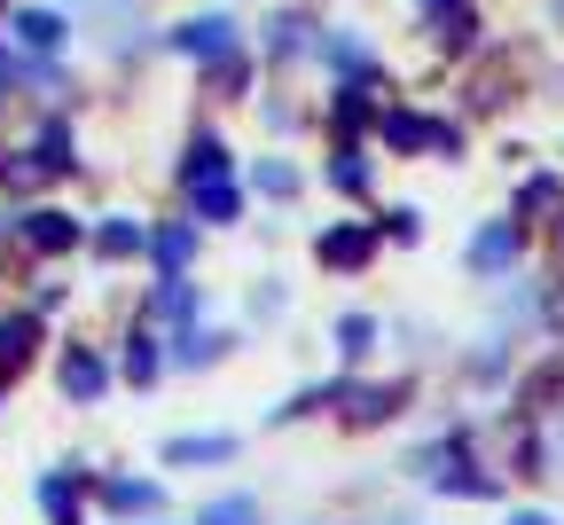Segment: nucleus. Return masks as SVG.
I'll return each instance as SVG.
<instances>
[{
	"label": "nucleus",
	"instance_id": "f257e3e1",
	"mask_svg": "<svg viewBox=\"0 0 564 525\" xmlns=\"http://www.w3.org/2000/svg\"><path fill=\"white\" fill-rule=\"evenodd\" d=\"M384 141H392V149H455V126H432V118L392 110V118H384Z\"/></svg>",
	"mask_w": 564,
	"mask_h": 525
},
{
	"label": "nucleus",
	"instance_id": "f03ea898",
	"mask_svg": "<svg viewBox=\"0 0 564 525\" xmlns=\"http://www.w3.org/2000/svg\"><path fill=\"white\" fill-rule=\"evenodd\" d=\"M173 47H181V55H228V47H236V24H228V17H196V24L173 32Z\"/></svg>",
	"mask_w": 564,
	"mask_h": 525
},
{
	"label": "nucleus",
	"instance_id": "7ed1b4c3",
	"mask_svg": "<svg viewBox=\"0 0 564 525\" xmlns=\"http://www.w3.org/2000/svg\"><path fill=\"white\" fill-rule=\"evenodd\" d=\"M24 244L32 251H63V244H79V219H70V212H32L24 219Z\"/></svg>",
	"mask_w": 564,
	"mask_h": 525
},
{
	"label": "nucleus",
	"instance_id": "20e7f679",
	"mask_svg": "<svg viewBox=\"0 0 564 525\" xmlns=\"http://www.w3.org/2000/svg\"><path fill=\"white\" fill-rule=\"evenodd\" d=\"M369 244H377V228H337V236H322V259L329 267H361Z\"/></svg>",
	"mask_w": 564,
	"mask_h": 525
},
{
	"label": "nucleus",
	"instance_id": "39448f33",
	"mask_svg": "<svg viewBox=\"0 0 564 525\" xmlns=\"http://www.w3.org/2000/svg\"><path fill=\"white\" fill-rule=\"evenodd\" d=\"M63 393H70V400H95V393H102V361H95V353H70V361H63Z\"/></svg>",
	"mask_w": 564,
	"mask_h": 525
},
{
	"label": "nucleus",
	"instance_id": "423d86ee",
	"mask_svg": "<svg viewBox=\"0 0 564 525\" xmlns=\"http://www.w3.org/2000/svg\"><path fill=\"white\" fill-rule=\"evenodd\" d=\"M95 251H102V259L141 251V219H102V228H95Z\"/></svg>",
	"mask_w": 564,
	"mask_h": 525
},
{
	"label": "nucleus",
	"instance_id": "0eeeda50",
	"mask_svg": "<svg viewBox=\"0 0 564 525\" xmlns=\"http://www.w3.org/2000/svg\"><path fill=\"white\" fill-rule=\"evenodd\" d=\"M165 456H173V463H228V456H236V439H173Z\"/></svg>",
	"mask_w": 564,
	"mask_h": 525
},
{
	"label": "nucleus",
	"instance_id": "6e6552de",
	"mask_svg": "<svg viewBox=\"0 0 564 525\" xmlns=\"http://www.w3.org/2000/svg\"><path fill=\"white\" fill-rule=\"evenodd\" d=\"M63 165H70V133H63V126H47V133H40V149H32V165H24V173H63Z\"/></svg>",
	"mask_w": 564,
	"mask_h": 525
},
{
	"label": "nucleus",
	"instance_id": "1a4fd4ad",
	"mask_svg": "<svg viewBox=\"0 0 564 525\" xmlns=\"http://www.w3.org/2000/svg\"><path fill=\"white\" fill-rule=\"evenodd\" d=\"M188 196H196L204 219H236V189L228 181H188Z\"/></svg>",
	"mask_w": 564,
	"mask_h": 525
},
{
	"label": "nucleus",
	"instance_id": "9d476101",
	"mask_svg": "<svg viewBox=\"0 0 564 525\" xmlns=\"http://www.w3.org/2000/svg\"><path fill=\"white\" fill-rule=\"evenodd\" d=\"M470 259H478V267H510V259H518V228H486V236L470 244Z\"/></svg>",
	"mask_w": 564,
	"mask_h": 525
},
{
	"label": "nucleus",
	"instance_id": "9b49d317",
	"mask_svg": "<svg viewBox=\"0 0 564 525\" xmlns=\"http://www.w3.org/2000/svg\"><path fill=\"white\" fill-rule=\"evenodd\" d=\"M9 32H17V40H24V47H55V40H63V24H55V17H47V9H24V17H17V24H9Z\"/></svg>",
	"mask_w": 564,
	"mask_h": 525
},
{
	"label": "nucleus",
	"instance_id": "f8f14e48",
	"mask_svg": "<svg viewBox=\"0 0 564 525\" xmlns=\"http://www.w3.org/2000/svg\"><path fill=\"white\" fill-rule=\"evenodd\" d=\"M220 165H228V149L212 141V133H204V141L188 149V181H220Z\"/></svg>",
	"mask_w": 564,
	"mask_h": 525
},
{
	"label": "nucleus",
	"instance_id": "ddd939ff",
	"mask_svg": "<svg viewBox=\"0 0 564 525\" xmlns=\"http://www.w3.org/2000/svg\"><path fill=\"white\" fill-rule=\"evenodd\" d=\"M196 525H259V502H243V494H228V502H212Z\"/></svg>",
	"mask_w": 564,
	"mask_h": 525
},
{
	"label": "nucleus",
	"instance_id": "4468645a",
	"mask_svg": "<svg viewBox=\"0 0 564 525\" xmlns=\"http://www.w3.org/2000/svg\"><path fill=\"white\" fill-rule=\"evenodd\" d=\"M188 251H196V236H188V228H165V236H158V267H165V275H181V267H188Z\"/></svg>",
	"mask_w": 564,
	"mask_h": 525
},
{
	"label": "nucleus",
	"instance_id": "2eb2a0df",
	"mask_svg": "<svg viewBox=\"0 0 564 525\" xmlns=\"http://www.w3.org/2000/svg\"><path fill=\"white\" fill-rule=\"evenodd\" d=\"M40 502H47V517H55V525H79V494H70L63 479H47V486H40Z\"/></svg>",
	"mask_w": 564,
	"mask_h": 525
},
{
	"label": "nucleus",
	"instance_id": "dca6fc26",
	"mask_svg": "<svg viewBox=\"0 0 564 525\" xmlns=\"http://www.w3.org/2000/svg\"><path fill=\"white\" fill-rule=\"evenodd\" d=\"M337 345H345V353H369V345H377V322H369V314H345V322H337Z\"/></svg>",
	"mask_w": 564,
	"mask_h": 525
},
{
	"label": "nucleus",
	"instance_id": "f3484780",
	"mask_svg": "<svg viewBox=\"0 0 564 525\" xmlns=\"http://www.w3.org/2000/svg\"><path fill=\"white\" fill-rule=\"evenodd\" d=\"M24 345H32V322H0V368H17Z\"/></svg>",
	"mask_w": 564,
	"mask_h": 525
},
{
	"label": "nucleus",
	"instance_id": "a211bd4d",
	"mask_svg": "<svg viewBox=\"0 0 564 525\" xmlns=\"http://www.w3.org/2000/svg\"><path fill=\"white\" fill-rule=\"evenodd\" d=\"M110 502H118V510H158V486H133V479H118V486H110Z\"/></svg>",
	"mask_w": 564,
	"mask_h": 525
},
{
	"label": "nucleus",
	"instance_id": "6ab92c4d",
	"mask_svg": "<svg viewBox=\"0 0 564 525\" xmlns=\"http://www.w3.org/2000/svg\"><path fill=\"white\" fill-rule=\"evenodd\" d=\"M259 189H267V196H291L299 173H291V165H259Z\"/></svg>",
	"mask_w": 564,
	"mask_h": 525
},
{
	"label": "nucleus",
	"instance_id": "aec40b11",
	"mask_svg": "<svg viewBox=\"0 0 564 525\" xmlns=\"http://www.w3.org/2000/svg\"><path fill=\"white\" fill-rule=\"evenodd\" d=\"M352 416H361V424H377V416H392V393H352Z\"/></svg>",
	"mask_w": 564,
	"mask_h": 525
},
{
	"label": "nucleus",
	"instance_id": "412c9836",
	"mask_svg": "<svg viewBox=\"0 0 564 525\" xmlns=\"http://www.w3.org/2000/svg\"><path fill=\"white\" fill-rule=\"evenodd\" d=\"M126 377H133V385H150V377H158V353H150V345H133V353H126Z\"/></svg>",
	"mask_w": 564,
	"mask_h": 525
},
{
	"label": "nucleus",
	"instance_id": "4be33fe9",
	"mask_svg": "<svg viewBox=\"0 0 564 525\" xmlns=\"http://www.w3.org/2000/svg\"><path fill=\"white\" fill-rule=\"evenodd\" d=\"M556 204V181H525V212H549Z\"/></svg>",
	"mask_w": 564,
	"mask_h": 525
},
{
	"label": "nucleus",
	"instance_id": "5701e85b",
	"mask_svg": "<svg viewBox=\"0 0 564 525\" xmlns=\"http://www.w3.org/2000/svg\"><path fill=\"white\" fill-rule=\"evenodd\" d=\"M510 525H556V517H541V510H518V517H510Z\"/></svg>",
	"mask_w": 564,
	"mask_h": 525
},
{
	"label": "nucleus",
	"instance_id": "b1692460",
	"mask_svg": "<svg viewBox=\"0 0 564 525\" xmlns=\"http://www.w3.org/2000/svg\"><path fill=\"white\" fill-rule=\"evenodd\" d=\"M9 79H17V63H9V47H0V87H9Z\"/></svg>",
	"mask_w": 564,
	"mask_h": 525
},
{
	"label": "nucleus",
	"instance_id": "393cba45",
	"mask_svg": "<svg viewBox=\"0 0 564 525\" xmlns=\"http://www.w3.org/2000/svg\"><path fill=\"white\" fill-rule=\"evenodd\" d=\"M432 9H440V0H432Z\"/></svg>",
	"mask_w": 564,
	"mask_h": 525
}]
</instances>
